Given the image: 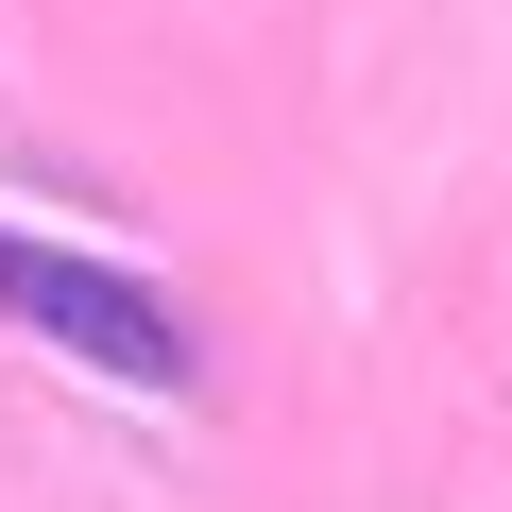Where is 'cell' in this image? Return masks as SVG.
<instances>
[{
  "label": "cell",
  "instance_id": "6da1fadb",
  "mask_svg": "<svg viewBox=\"0 0 512 512\" xmlns=\"http://www.w3.org/2000/svg\"><path fill=\"white\" fill-rule=\"evenodd\" d=\"M0 325H18V342H52V359H86V376H120V393H188V376H205L188 308L137 274V256L35 239V222H0Z\"/></svg>",
  "mask_w": 512,
  "mask_h": 512
}]
</instances>
